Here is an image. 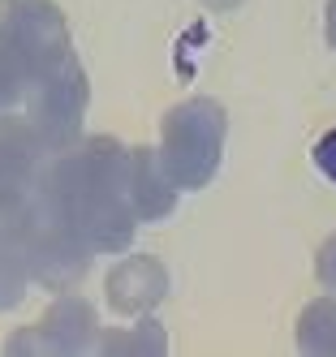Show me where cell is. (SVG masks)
<instances>
[{
    "label": "cell",
    "mask_w": 336,
    "mask_h": 357,
    "mask_svg": "<svg viewBox=\"0 0 336 357\" xmlns=\"http://www.w3.org/2000/svg\"><path fill=\"white\" fill-rule=\"evenodd\" d=\"M52 146L26 116H0V245L43 289H69L82 280L91 250L73 237L52 194Z\"/></svg>",
    "instance_id": "1"
},
{
    "label": "cell",
    "mask_w": 336,
    "mask_h": 357,
    "mask_svg": "<svg viewBox=\"0 0 336 357\" xmlns=\"http://www.w3.org/2000/svg\"><path fill=\"white\" fill-rule=\"evenodd\" d=\"M52 194L73 237L91 254H117L134 241V202H129V151L112 138H82L52 151Z\"/></svg>",
    "instance_id": "2"
},
{
    "label": "cell",
    "mask_w": 336,
    "mask_h": 357,
    "mask_svg": "<svg viewBox=\"0 0 336 357\" xmlns=\"http://www.w3.org/2000/svg\"><path fill=\"white\" fill-rule=\"evenodd\" d=\"M69 69H78V56L61 9L48 0H9L0 9V116L26 112Z\"/></svg>",
    "instance_id": "3"
},
{
    "label": "cell",
    "mask_w": 336,
    "mask_h": 357,
    "mask_svg": "<svg viewBox=\"0 0 336 357\" xmlns=\"http://www.w3.org/2000/svg\"><path fill=\"white\" fill-rule=\"evenodd\" d=\"M224 151V108L216 99H186L164 116L160 164L177 190H203L220 168Z\"/></svg>",
    "instance_id": "4"
},
{
    "label": "cell",
    "mask_w": 336,
    "mask_h": 357,
    "mask_svg": "<svg viewBox=\"0 0 336 357\" xmlns=\"http://www.w3.org/2000/svg\"><path fill=\"white\" fill-rule=\"evenodd\" d=\"M5 349L9 353H87L95 349V310L82 297H61L39 323L22 327Z\"/></svg>",
    "instance_id": "5"
},
{
    "label": "cell",
    "mask_w": 336,
    "mask_h": 357,
    "mask_svg": "<svg viewBox=\"0 0 336 357\" xmlns=\"http://www.w3.org/2000/svg\"><path fill=\"white\" fill-rule=\"evenodd\" d=\"M168 293V275L155 259H125L108 275V301L121 314H147Z\"/></svg>",
    "instance_id": "6"
},
{
    "label": "cell",
    "mask_w": 336,
    "mask_h": 357,
    "mask_svg": "<svg viewBox=\"0 0 336 357\" xmlns=\"http://www.w3.org/2000/svg\"><path fill=\"white\" fill-rule=\"evenodd\" d=\"M129 202H134L138 220H160L177 202V185L168 181V172L151 146L129 151Z\"/></svg>",
    "instance_id": "7"
},
{
    "label": "cell",
    "mask_w": 336,
    "mask_h": 357,
    "mask_svg": "<svg viewBox=\"0 0 336 357\" xmlns=\"http://www.w3.org/2000/svg\"><path fill=\"white\" fill-rule=\"evenodd\" d=\"M298 344L306 353H336V297L306 305V314L298 323Z\"/></svg>",
    "instance_id": "8"
},
{
    "label": "cell",
    "mask_w": 336,
    "mask_h": 357,
    "mask_svg": "<svg viewBox=\"0 0 336 357\" xmlns=\"http://www.w3.org/2000/svg\"><path fill=\"white\" fill-rule=\"evenodd\" d=\"M103 353H164V331H160V323H138L129 336H108L99 344Z\"/></svg>",
    "instance_id": "9"
},
{
    "label": "cell",
    "mask_w": 336,
    "mask_h": 357,
    "mask_svg": "<svg viewBox=\"0 0 336 357\" xmlns=\"http://www.w3.org/2000/svg\"><path fill=\"white\" fill-rule=\"evenodd\" d=\"M26 284H31L26 267L13 259L5 245H0V310H13V305L26 297Z\"/></svg>",
    "instance_id": "10"
},
{
    "label": "cell",
    "mask_w": 336,
    "mask_h": 357,
    "mask_svg": "<svg viewBox=\"0 0 336 357\" xmlns=\"http://www.w3.org/2000/svg\"><path fill=\"white\" fill-rule=\"evenodd\" d=\"M315 164L336 181V130H328V134L319 138V146H315Z\"/></svg>",
    "instance_id": "11"
},
{
    "label": "cell",
    "mask_w": 336,
    "mask_h": 357,
    "mask_svg": "<svg viewBox=\"0 0 336 357\" xmlns=\"http://www.w3.org/2000/svg\"><path fill=\"white\" fill-rule=\"evenodd\" d=\"M319 280H323V284L336 293V237L319 250Z\"/></svg>",
    "instance_id": "12"
},
{
    "label": "cell",
    "mask_w": 336,
    "mask_h": 357,
    "mask_svg": "<svg viewBox=\"0 0 336 357\" xmlns=\"http://www.w3.org/2000/svg\"><path fill=\"white\" fill-rule=\"evenodd\" d=\"M328 43L336 47V0H328Z\"/></svg>",
    "instance_id": "13"
},
{
    "label": "cell",
    "mask_w": 336,
    "mask_h": 357,
    "mask_svg": "<svg viewBox=\"0 0 336 357\" xmlns=\"http://www.w3.org/2000/svg\"><path fill=\"white\" fill-rule=\"evenodd\" d=\"M203 5H212V9H228V5H238V0H203Z\"/></svg>",
    "instance_id": "14"
}]
</instances>
